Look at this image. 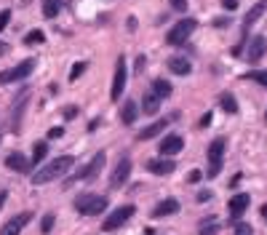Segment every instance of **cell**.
<instances>
[{"label":"cell","instance_id":"1","mask_svg":"<svg viewBox=\"0 0 267 235\" xmlns=\"http://www.w3.org/2000/svg\"><path fill=\"white\" fill-rule=\"evenodd\" d=\"M72 166H75V158H72V155H59L56 160L43 163V166L35 171V174H32V184H48V182H56V179H59V176H64Z\"/></svg>","mask_w":267,"mask_h":235},{"label":"cell","instance_id":"2","mask_svg":"<svg viewBox=\"0 0 267 235\" xmlns=\"http://www.w3.org/2000/svg\"><path fill=\"white\" fill-rule=\"evenodd\" d=\"M107 198L104 195H94V192H86V195H80V198L75 200V211L78 214H83V216H96V214H102V211L107 208Z\"/></svg>","mask_w":267,"mask_h":235},{"label":"cell","instance_id":"3","mask_svg":"<svg viewBox=\"0 0 267 235\" xmlns=\"http://www.w3.org/2000/svg\"><path fill=\"white\" fill-rule=\"evenodd\" d=\"M195 27H198V22L190 19V16L182 19V22H176V24L171 27V32H166V43H168V46H182V43H187V38L195 32Z\"/></svg>","mask_w":267,"mask_h":235},{"label":"cell","instance_id":"4","mask_svg":"<svg viewBox=\"0 0 267 235\" xmlns=\"http://www.w3.org/2000/svg\"><path fill=\"white\" fill-rule=\"evenodd\" d=\"M224 147L227 142L222 136L214 139V142L208 144V152H206V158H208V179H214L219 171H222V160H224Z\"/></svg>","mask_w":267,"mask_h":235},{"label":"cell","instance_id":"5","mask_svg":"<svg viewBox=\"0 0 267 235\" xmlns=\"http://www.w3.org/2000/svg\"><path fill=\"white\" fill-rule=\"evenodd\" d=\"M136 214V208L131 206V203H126V206H118L112 214H110L107 219H104V224H102V230L104 232H115L118 227H123L126 222H128V219Z\"/></svg>","mask_w":267,"mask_h":235},{"label":"cell","instance_id":"6","mask_svg":"<svg viewBox=\"0 0 267 235\" xmlns=\"http://www.w3.org/2000/svg\"><path fill=\"white\" fill-rule=\"evenodd\" d=\"M32 70H35V59H24V62H19L16 67L3 70V72H0V86H6V83H16V80H24V78L32 75Z\"/></svg>","mask_w":267,"mask_h":235},{"label":"cell","instance_id":"7","mask_svg":"<svg viewBox=\"0 0 267 235\" xmlns=\"http://www.w3.org/2000/svg\"><path fill=\"white\" fill-rule=\"evenodd\" d=\"M126 80H128V67H126V59L118 56L115 62V75H112V88H110V99L118 102L126 91Z\"/></svg>","mask_w":267,"mask_h":235},{"label":"cell","instance_id":"8","mask_svg":"<svg viewBox=\"0 0 267 235\" xmlns=\"http://www.w3.org/2000/svg\"><path fill=\"white\" fill-rule=\"evenodd\" d=\"M104 163H107V155H104V152H96V155L91 158L88 166L78 171V176L72 179V182H80V179H88V182H91V179H96V176L102 174V168H104Z\"/></svg>","mask_w":267,"mask_h":235},{"label":"cell","instance_id":"9","mask_svg":"<svg viewBox=\"0 0 267 235\" xmlns=\"http://www.w3.org/2000/svg\"><path fill=\"white\" fill-rule=\"evenodd\" d=\"M131 168H134V163L128 158H120V163H118L115 171H112V176H110V187H112V190H120V187L128 182Z\"/></svg>","mask_w":267,"mask_h":235},{"label":"cell","instance_id":"10","mask_svg":"<svg viewBox=\"0 0 267 235\" xmlns=\"http://www.w3.org/2000/svg\"><path fill=\"white\" fill-rule=\"evenodd\" d=\"M248 203H251V198L246 192H238V195H232L230 198V203H227V214H230V219L232 222H238V219L246 214V208H248Z\"/></svg>","mask_w":267,"mask_h":235},{"label":"cell","instance_id":"11","mask_svg":"<svg viewBox=\"0 0 267 235\" xmlns=\"http://www.w3.org/2000/svg\"><path fill=\"white\" fill-rule=\"evenodd\" d=\"M30 219H32V214L30 211H22V214H16V216H11L8 222L3 224V230H0V235H19L24 227L30 224Z\"/></svg>","mask_w":267,"mask_h":235},{"label":"cell","instance_id":"12","mask_svg":"<svg viewBox=\"0 0 267 235\" xmlns=\"http://www.w3.org/2000/svg\"><path fill=\"white\" fill-rule=\"evenodd\" d=\"M264 51H267V40L262 35H254L248 40V46H246V59L251 62V64H256V62L264 56Z\"/></svg>","mask_w":267,"mask_h":235},{"label":"cell","instance_id":"13","mask_svg":"<svg viewBox=\"0 0 267 235\" xmlns=\"http://www.w3.org/2000/svg\"><path fill=\"white\" fill-rule=\"evenodd\" d=\"M182 147H184V139L179 136V134H166L160 139V144H158V150H160V155H176V152H182Z\"/></svg>","mask_w":267,"mask_h":235},{"label":"cell","instance_id":"14","mask_svg":"<svg viewBox=\"0 0 267 235\" xmlns=\"http://www.w3.org/2000/svg\"><path fill=\"white\" fill-rule=\"evenodd\" d=\"M6 166L11 171H16V174H27V171L32 168V160H27V155H22V152H11L8 158H6Z\"/></svg>","mask_w":267,"mask_h":235},{"label":"cell","instance_id":"15","mask_svg":"<svg viewBox=\"0 0 267 235\" xmlns=\"http://www.w3.org/2000/svg\"><path fill=\"white\" fill-rule=\"evenodd\" d=\"M176 168V163L174 160H166V158H152V160H147V171L155 176H166L171 174V171Z\"/></svg>","mask_w":267,"mask_h":235},{"label":"cell","instance_id":"16","mask_svg":"<svg viewBox=\"0 0 267 235\" xmlns=\"http://www.w3.org/2000/svg\"><path fill=\"white\" fill-rule=\"evenodd\" d=\"M27 102H30V91L19 94V99L14 102V123H11V128H14V131H19V128H22V118H24V107H27Z\"/></svg>","mask_w":267,"mask_h":235},{"label":"cell","instance_id":"17","mask_svg":"<svg viewBox=\"0 0 267 235\" xmlns=\"http://www.w3.org/2000/svg\"><path fill=\"white\" fill-rule=\"evenodd\" d=\"M166 126H168V120H166V118H160V120H155V123H150L147 128L139 131L136 139H142V142H147V139H155V136H160L163 131H166Z\"/></svg>","mask_w":267,"mask_h":235},{"label":"cell","instance_id":"18","mask_svg":"<svg viewBox=\"0 0 267 235\" xmlns=\"http://www.w3.org/2000/svg\"><path fill=\"white\" fill-rule=\"evenodd\" d=\"M136 115H139L136 102L126 99V102H123V107H120V123H123V126H134V123H136Z\"/></svg>","mask_w":267,"mask_h":235},{"label":"cell","instance_id":"19","mask_svg":"<svg viewBox=\"0 0 267 235\" xmlns=\"http://www.w3.org/2000/svg\"><path fill=\"white\" fill-rule=\"evenodd\" d=\"M176 211H179V200H176V198H166V200H160L158 206L152 208V216H155V219H160V216L176 214Z\"/></svg>","mask_w":267,"mask_h":235},{"label":"cell","instance_id":"20","mask_svg":"<svg viewBox=\"0 0 267 235\" xmlns=\"http://www.w3.org/2000/svg\"><path fill=\"white\" fill-rule=\"evenodd\" d=\"M264 11H267V0H259V3L254 6V8H251V11L246 14V16H243V35L248 32V30H251V24H254V22H256L259 16H262Z\"/></svg>","mask_w":267,"mask_h":235},{"label":"cell","instance_id":"21","mask_svg":"<svg viewBox=\"0 0 267 235\" xmlns=\"http://www.w3.org/2000/svg\"><path fill=\"white\" fill-rule=\"evenodd\" d=\"M168 70H171L174 75H190V72H192V64H190L184 56H171V59H168Z\"/></svg>","mask_w":267,"mask_h":235},{"label":"cell","instance_id":"22","mask_svg":"<svg viewBox=\"0 0 267 235\" xmlns=\"http://www.w3.org/2000/svg\"><path fill=\"white\" fill-rule=\"evenodd\" d=\"M142 110H144V115H155L160 110V96L158 94H144V99H142Z\"/></svg>","mask_w":267,"mask_h":235},{"label":"cell","instance_id":"23","mask_svg":"<svg viewBox=\"0 0 267 235\" xmlns=\"http://www.w3.org/2000/svg\"><path fill=\"white\" fill-rule=\"evenodd\" d=\"M219 104H222V110H224L227 115H235V112H238V102H235L232 94H222V96H219Z\"/></svg>","mask_w":267,"mask_h":235},{"label":"cell","instance_id":"24","mask_svg":"<svg viewBox=\"0 0 267 235\" xmlns=\"http://www.w3.org/2000/svg\"><path fill=\"white\" fill-rule=\"evenodd\" d=\"M46 155H48V144H46V142H35V147H32V166L43 163Z\"/></svg>","mask_w":267,"mask_h":235},{"label":"cell","instance_id":"25","mask_svg":"<svg viewBox=\"0 0 267 235\" xmlns=\"http://www.w3.org/2000/svg\"><path fill=\"white\" fill-rule=\"evenodd\" d=\"M62 8V0H43V16L46 19H54Z\"/></svg>","mask_w":267,"mask_h":235},{"label":"cell","instance_id":"26","mask_svg":"<svg viewBox=\"0 0 267 235\" xmlns=\"http://www.w3.org/2000/svg\"><path fill=\"white\" fill-rule=\"evenodd\" d=\"M219 232V222L216 219H203L198 227V235H216Z\"/></svg>","mask_w":267,"mask_h":235},{"label":"cell","instance_id":"27","mask_svg":"<svg viewBox=\"0 0 267 235\" xmlns=\"http://www.w3.org/2000/svg\"><path fill=\"white\" fill-rule=\"evenodd\" d=\"M152 94H158L160 99H163V96H168V94H171V83H168V80H163V78H158V80L152 83Z\"/></svg>","mask_w":267,"mask_h":235},{"label":"cell","instance_id":"28","mask_svg":"<svg viewBox=\"0 0 267 235\" xmlns=\"http://www.w3.org/2000/svg\"><path fill=\"white\" fill-rule=\"evenodd\" d=\"M24 43H27V46H38V43H46V32H43V30H32V32H30V35L24 38Z\"/></svg>","mask_w":267,"mask_h":235},{"label":"cell","instance_id":"29","mask_svg":"<svg viewBox=\"0 0 267 235\" xmlns=\"http://www.w3.org/2000/svg\"><path fill=\"white\" fill-rule=\"evenodd\" d=\"M246 78H251V80H256L259 86H264V88H267V70H254V72H248Z\"/></svg>","mask_w":267,"mask_h":235},{"label":"cell","instance_id":"30","mask_svg":"<svg viewBox=\"0 0 267 235\" xmlns=\"http://www.w3.org/2000/svg\"><path fill=\"white\" fill-rule=\"evenodd\" d=\"M86 72V62H75V64H72V70H70V80H78V78H80Z\"/></svg>","mask_w":267,"mask_h":235},{"label":"cell","instance_id":"31","mask_svg":"<svg viewBox=\"0 0 267 235\" xmlns=\"http://www.w3.org/2000/svg\"><path fill=\"white\" fill-rule=\"evenodd\" d=\"M54 222H56V219H54V214H46V216L40 219V230H43L46 235H48V232L54 230Z\"/></svg>","mask_w":267,"mask_h":235},{"label":"cell","instance_id":"32","mask_svg":"<svg viewBox=\"0 0 267 235\" xmlns=\"http://www.w3.org/2000/svg\"><path fill=\"white\" fill-rule=\"evenodd\" d=\"M254 230H251V224L246 222H235V235H251Z\"/></svg>","mask_w":267,"mask_h":235},{"label":"cell","instance_id":"33","mask_svg":"<svg viewBox=\"0 0 267 235\" xmlns=\"http://www.w3.org/2000/svg\"><path fill=\"white\" fill-rule=\"evenodd\" d=\"M8 22H11V11H8V8L0 11V32H3L6 27H8Z\"/></svg>","mask_w":267,"mask_h":235},{"label":"cell","instance_id":"34","mask_svg":"<svg viewBox=\"0 0 267 235\" xmlns=\"http://www.w3.org/2000/svg\"><path fill=\"white\" fill-rule=\"evenodd\" d=\"M200 179H203V171H198V168H195V171H190V174H187V182H190V184H198Z\"/></svg>","mask_w":267,"mask_h":235},{"label":"cell","instance_id":"35","mask_svg":"<svg viewBox=\"0 0 267 235\" xmlns=\"http://www.w3.org/2000/svg\"><path fill=\"white\" fill-rule=\"evenodd\" d=\"M168 3H171V8H174V11H187V0H168Z\"/></svg>","mask_w":267,"mask_h":235},{"label":"cell","instance_id":"36","mask_svg":"<svg viewBox=\"0 0 267 235\" xmlns=\"http://www.w3.org/2000/svg\"><path fill=\"white\" fill-rule=\"evenodd\" d=\"M62 136H64V128H62V126H54L48 131V139H62Z\"/></svg>","mask_w":267,"mask_h":235},{"label":"cell","instance_id":"37","mask_svg":"<svg viewBox=\"0 0 267 235\" xmlns=\"http://www.w3.org/2000/svg\"><path fill=\"white\" fill-rule=\"evenodd\" d=\"M78 115V107L75 104H70V107H64V118H67V120H72V118Z\"/></svg>","mask_w":267,"mask_h":235},{"label":"cell","instance_id":"38","mask_svg":"<svg viewBox=\"0 0 267 235\" xmlns=\"http://www.w3.org/2000/svg\"><path fill=\"white\" fill-rule=\"evenodd\" d=\"M198 200H200V203L211 200V190H200V192H198Z\"/></svg>","mask_w":267,"mask_h":235},{"label":"cell","instance_id":"39","mask_svg":"<svg viewBox=\"0 0 267 235\" xmlns=\"http://www.w3.org/2000/svg\"><path fill=\"white\" fill-rule=\"evenodd\" d=\"M222 6L227 11H232V8H238V0H222Z\"/></svg>","mask_w":267,"mask_h":235},{"label":"cell","instance_id":"40","mask_svg":"<svg viewBox=\"0 0 267 235\" xmlns=\"http://www.w3.org/2000/svg\"><path fill=\"white\" fill-rule=\"evenodd\" d=\"M11 51V46L8 43H3V40H0V56H6V54H8Z\"/></svg>","mask_w":267,"mask_h":235},{"label":"cell","instance_id":"41","mask_svg":"<svg viewBox=\"0 0 267 235\" xmlns=\"http://www.w3.org/2000/svg\"><path fill=\"white\" fill-rule=\"evenodd\" d=\"M208 123H211V112H206V115L200 118V126H208Z\"/></svg>","mask_w":267,"mask_h":235},{"label":"cell","instance_id":"42","mask_svg":"<svg viewBox=\"0 0 267 235\" xmlns=\"http://www.w3.org/2000/svg\"><path fill=\"white\" fill-rule=\"evenodd\" d=\"M6 200H8V192H0V211H3V206H6Z\"/></svg>","mask_w":267,"mask_h":235},{"label":"cell","instance_id":"43","mask_svg":"<svg viewBox=\"0 0 267 235\" xmlns=\"http://www.w3.org/2000/svg\"><path fill=\"white\" fill-rule=\"evenodd\" d=\"M240 184V174H235L232 179H230V187H238Z\"/></svg>","mask_w":267,"mask_h":235},{"label":"cell","instance_id":"44","mask_svg":"<svg viewBox=\"0 0 267 235\" xmlns=\"http://www.w3.org/2000/svg\"><path fill=\"white\" fill-rule=\"evenodd\" d=\"M227 24H230L227 19H216V22H214V27H227Z\"/></svg>","mask_w":267,"mask_h":235},{"label":"cell","instance_id":"45","mask_svg":"<svg viewBox=\"0 0 267 235\" xmlns=\"http://www.w3.org/2000/svg\"><path fill=\"white\" fill-rule=\"evenodd\" d=\"M262 216H264V222H267V203L262 206Z\"/></svg>","mask_w":267,"mask_h":235},{"label":"cell","instance_id":"46","mask_svg":"<svg viewBox=\"0 0 267 235\" xmlns=\"http://www.w3.org/2000/svg\"><path fill=\"white\" fill-rule=\"evenodd\" d=\"M264 120H267V112H264Z\"/></svg>","mask_w":267,"mask_h":235}]
</instances>
